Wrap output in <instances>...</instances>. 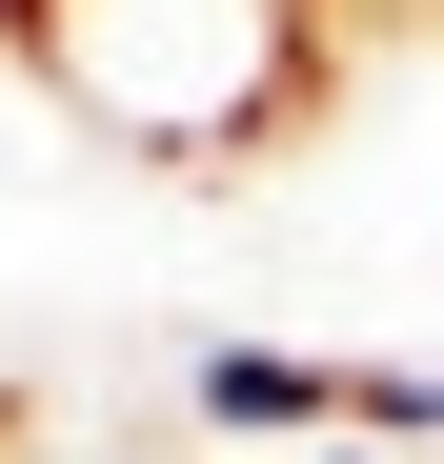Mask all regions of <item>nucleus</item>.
Instances as JSON below:
<instances>
[{
    "mask_svg": "<svg viewBox=\"0 0 444 464\" xmlns=\"http://www.w3.org/2000/svg\"><path fill=\"white\" fill-rule=\"evenodd\" d=\"M0 464H21V444H0Z\"/></svg>",
    "mask_w": 444,
    "mask_h": 464,
    "instance_id": "39448f33",
    "label": "nucleus"
},
{
    "mask_svg": "<svg viewBox=\"0 0 444 464\" xmlns=\"http://www.w3.org/2000/svg\"><path fill=\"white\" fill-rule=\"evenodd\" d=\"M424 363H444V343H424Z\"/></svg>",
    "mask_w": 444,
    "mask_h": 464,
    "instance_id": "423d86ee",
    "label": "nucleus"
},
{
    "mask_svg": "<svg viewBox=\"0 0 444 464\" xmlns=\"http://www.w3.org/2000/svg\"><path fill=\"white\" fill-rule=\"evenodd\" d=\"M0 41H21V0H0Z\"/></svg>",
    "mask_w": 444,
    "mask_h": 464,
    "instance_id": "20e7f679",
    "label": "nucleus"
},
{
    "mask_svg": "<svg viewBox=\"0 0 444 464\" xmlns=\"http://www.w3.org/2000/svg\"><path fill=\"white\" fill-rule=\"evenodd\" d=\"M182 424H202V444H283V464H304V444H343V363L243 324V343H202V363H182Z\"/></svg>",
    "mask_w": 444,
    "mask_h": 464,
    "instance_id": "f03ea898",
    "label": "nucleus"
},
{
    "mask_svg": "<svg viewBox=\"0 0 444 464\" xmlns=\"http://www.w3.org/2000/svg\"><path fill=\"white\" fill-rule=\"evenodd\" d=\"M21 82L162 182H243L343 82V0H21Z\"/></svg>",
    "mask_w": 444,
    "mask_h": 464,
    "instance_id": "f257e3e1",
    "label": "nucleus"
},
{
    "mask_svg": "<svg viewBox=\"0 0 444 464\" xmlns=\"http://www.w3.org/2000/svg\"><path fill=\"white\" fill-rule=\"evenodd\" d=\"M304 464H404V444H304Z\"/></svg>",
    "mask_w": 444,
    "mask_h": 464,
    "instance_id": "7ed1b4c3",
    "label": "nucleus"
}]
</instances>
